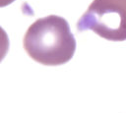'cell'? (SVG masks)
I'll return each mask as SVG.
<instances>
[{
  "label": "cell",
  "instance_id": "cell-1",
  "mask_svg": "<svg viewBox=\"0 0 126 113\" xmlns=\"http://www.w3.org/2000/svg\"><path fill=\"white\" fill-rule=\"evenodd\" d=\"M23 45L32 60L45 66H59L74 56L76 39L64 18L49 15L29 27Z\"/></svg>",
  "mask_w": 126,
  "mask_h": 113
},
{
  "label": "cell",
  "instance_id": "cell-2",
  "mask_svg": "<svg viewBox=\"0 0 126 113\" xmlns=\"http://www.w3.org/2000/svg\"><path fill=\"white\" fill-rule=\"evenodd\" d=\"M77 29H90L110 41L126 40V0H94L77 22Z\"/></svg>",
  "mask_w": 126,
  "mask_h": 113
},
{
  "label": "cell",
  "instance_id": "cell-3",
  "mask_svg": "<svg viewBox=\"0 0 126 113\" xmlns=\"http://www.w3.org/2000/svg\"><path fill=\"white\" fill-rule=\"evenodd\" d=\"M10 41L7 32L5 29L0 26V62L5 58L9 51Z\"/></svg>",
  "mask_w": 126,
  "mask_h": 113
},
{
  "label": "cell",
  "instance_id": "cell-4",
  "mask_svg": "<svg viewBox=\"0 0 126 113\" xmlns=\"http://www.w3.org/2000/svg\"><path fill=\"white\" fill-rule=\"evenodd\" d=\"M15 0H0V8L2 7H6L10 4H12Z\"/></svg>",
  "mask_w": 126,
  "mask_h": 113
}]
</instances>
